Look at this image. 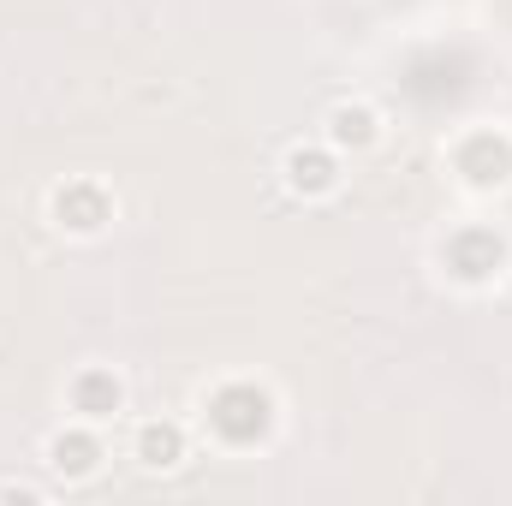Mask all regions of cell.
I'll return each mask as SVG.
<instances>
[{
	"label": "cell",
	"mask_w": 512,
	"mask_h": 506,
	"mask_svg": "<svg viewBox=\"0 0 512 506\" xmlns=\"http://www.w3.org/2000/svg\"><path fill=\"white\" fill-rule=\"evenodd\" d=\"M209 423H215V435L221 441H233V447H251L268 435V423H274V399L251 387V381H233V387H221L215 399H209Z\"/></svg>",
	"instance_id": "1"
},
{
	"label": "cell",
	"mask_w": 512,
	"mask_h": 506,
	"mask_svg": "<svg viewBox=\"0 0 512 506\" xmlns=\"http://www.w3.org/2000/svg\"><path fill=\"white\" fill-rule=\"evenodd\" d=\"M54 215H60V227H72V233H96V227L108 221V197H102L96 185H66V191H54Z\"/></svg>",
	"instance_id": "2"
},
{
	"label": "cell",
	"mask_w": 512,
	"mask_h": 506,
	"mask_svg": "<svg viewBox=\"0 0 512 506\" xmlns=\"http://www.w3.org/2000/svg\"><path fill=\"white\" fill-rule=\"evenodd\" d=\"M120 405H126V387L108 376V370H84V376L72 381V411H78V417L96 423V417H114Z\"/></svg>",
	"instance_id": "3"
},
{
	"label": "cell",
	"mask_w": 512,
	"mask_h": 506,
	"mask_svg": "<svg viewBox=\"0 0 512 506\" xmlns=\"http://www.w3.org/2000/svg\"><path fill=\"white\" fill-rule=\"evenodd\" d=\"M48 459H54L60 477H90V471L102 465V441H96L90 429H66V435L48 441Z\"/></svg>",
	"instance_id": "4"
},
{
	"label": "cell",
	"mask_w": 512,
	"mask_h": 506,
	"mask_svg": "<svg viewBox=\"0 0 512 506\" xmlns=\"http://www.w3.org/2000/svg\"><path fill=\"white\" fill-rule=\"evenodd\" d=\"M459 167H465L477 185H495V179L512 173V143L507 137H471V143L459 149Z\"/></svg>",
	"instance_id": "5"
},
{
	"label": "cell",
	"mask_w": 512,
	"mask_h": 506,
	"mask_svg": "<svg viewBox=\"0 0 512 506\" xmlns=\"http://www.w3.org/2000/svg\"><path fill=\"white\" fill-rule=\"evenodd\" d=\"M137 459H143L149 471H173V465L185 459V429H179V423H143V429H137Z\"/></svg>",
	"instance_id": "6"
},
{
	"label": "cell",
	"mask_w": 512,
	"mask_h": 506,
	"mask_svg": "<svg viewBox=\"0 0 512 506\" xmlns=\"http://www.w3.org/2000/svg\"><path fill=\"white\" fill-rule=\"evenodd\" d=\"M286 179H292V191L322 197V191H334V161L322 149H292L286 155Z\"/></svg>",
	"instance_id": "7"
},
{
	"label": "cell",
	"mask_w": 512,
	"mask_h": 506,
	"mask_svg": "<svg viewBox=\"0 0 512 506\" xmlns=\"http://www.w3.org/2000/svg\"><path fill=\"white\" fill-rule=\"evenodd\" d=\"M495 262H501V245H495V239H483V233H465V239L453 245V268H459L465 280H483Z\"/></svg>",
	"instance_id": "8"
},
{
	"label": "cell",
	"mask_w": 512,
	"mask_h": 506,
	"mask_svg": "<svg viewBox=\"0 0 512 506\" xmlns=\"http://www.w3.org/2000/svg\"><path fill=\"white\" fill-rule=\"evenodd\" d=\"M334 143H352V149H364L370 137H376V114L364 108V102H346V108H334Z\"/></svg>",
	"instance_id": "9"
}]
</instances>
